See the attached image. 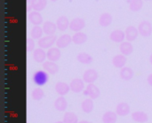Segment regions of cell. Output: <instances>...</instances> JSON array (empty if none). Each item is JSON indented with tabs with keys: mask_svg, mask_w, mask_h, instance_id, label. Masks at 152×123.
Segmentation results:
<instances>
[{
	"mask_svg": "<svg viewBox=\"0 0 152 123\" xmlns=\"http://www.w3.org/2000/svg\"><path fill=\"white\" fill-rule=\"evenodd\" d=\"M87 41V35L82 31L75 32V34L72 36V43L76 45H81L85 43Z\"/></svg>",
	"mask_w": 152,
	"mask_h": 123,
	"instance_id": "17",
	"label": "cell"
},
{
	"mask_svg": "<svg viewBox=\"0 0 152 123\" xmlns=\"http://www.w3.org/2000/svg\"><path fill=\"white\" fill-rule=\"evenodd\" d=\"M132 119L135 122L139 123H145L148 122L149 117L148 115L144 113V112H134L132 114Z\"/></svg>",
	"mask_w": 152,
	"mask_h": 123,
	"instance_id": "27",
	"label": "cell"
},
{
	"mask_svg": "<svg viewBox=\"0 0 152 123\" xmlns=\"http://www.w3.org/2000/svg\"><path fill=\"white\" fill-rule=\"evenodd\" d=\"M33 59L37 63H44L47 59V54L42 48H37L33 51Z\"/></svg>",
	"mask_w": 152,
	"mask_h": 123,
	"instance_id": "16",
	"label": "cell"
},
{
	"mask_svg": "<svg viewBox=\"0 0 152 123\" xmlns=\"http://www.w3.org/2000/svg\"><path fill=\"white\" fill-rule=\"evenodd\" d=\"M70 90V87L69 84H67L66 82H58L55 84V91L60 95V96H65L69 93Z\"/></svg>",
	"mask_w": 152,
	"mask_h": 123,
	"instance_id": "20",
	"label": "cell"
},
{
	"mask_svg": "<svg viewBox=\"0 0 152 123\" xmlns=\"http://www.w3.org/2000/svg\"><path fill=\"white\" fill-rule=\"evenodd\" d=\"M56 40H57V37L54 35H45L38 40L37 44H38L39 48H42L44 50L50 49L53 47V45L54 43H56Z\"/></svg>",
	"mask_w": 152,
	"mask_h": 123,
	"instance_id": "2",
	"label": "cell"
},
{
	"mask_svg": "<svg viewBox=\"0 0 152 123\" xmlns=\"http://www.w3.org/2000/svg\"><path fill=\"white\" fill-rule=\"evenodd\" d=\"M43 68L45 71H46L48 74L50 75H55L58 73L59 71V67L58 65L53 62V61H50V60H47V61H45L43 63Z\"/></svg>",
	"mask_w": 152,
	"mask_h": 123,
	"instance_id": "15",
	"label": "cell"
},
{
	"mask_svg": "<svg viewBox=\"0 0 152 123\" xmlns=\"http://www.w3.org/2000/svg\"><path fill=\"white\" fill-rule=\"evenodd\" d=\"M119 50H120L121 54H123L125 56H129L134 51V46L129 41H125V42L121 43V44L119 46Z\"/></svg>",
	"mask_w": 152,
	"mask_h": 123,
	"instance_id": "21",
	"label": "cell"
},
{
	"mask_svg": "<svg viewBox=\"0 0 152 123\" xmlns=\"http://www.w3.org/2000/svg\"><path fill=\"white\" fill-rule=\"evenodd\" d=\"M139 34L143 37H149L152 34V24L148 20H142L138 26Z\"/></svg>",
	"mask_w": 152,
	"mask_h": 123,
	"instance_id": "3",
	"label": "cell"
},
{
	"mask_svg": "<svg viewBox=\"0 0 152 123\" xmlns=\"http://www.w3.org/2000/svg\"><path fill=\"white\" fill-rule=\"evenodd\" d=\"M43 33H44L43 27H41L40 26H34V27L31 28L30 35H31V37H32L33 39L39 40L40 38L43 37Z\"/></svg>",
	"mask_w": 152,
	"mask_h": 123,
	"instance_id": "30",
	"label": "cell"
},
{
	"mask_svg": "<svg viewBox=\"0 0 152 123\" xmlns=\"http://www.w3.org/2000/svg\"><path fill=\"white\" fill-rule=\"evenodd\" d=\"M35 50V42L34 39L31 38H28L27 39V51H34Z\"/></svg>",
	"mask_w": 152,
	"mask_h": 123,
	"instance_id": "34",
	"label": "cell"
},
{
	"mask_svg": "<svg viewBox=\"0 0 152 123\" xmlns=\"http://www.w3.org/2000/svg\"><path fill=\"white\" fill-rule=\"evenodd\" d=\"M55 123H64L63 122H55Z\"/></svg>",
	"mask_w": 152,
	"mask_h": 123,
	"instance_id": "38",
	"label": "cell"
},
{
	"mask_svg": "<svg viewBox=\"0 0 152 123\" xmlns=\"http://www.w3.org/2000/svg\"><path fill=\"white\" fill-rule=\"evenodd\" d=\"M94 101L90 98H87V99H85L82 102L81 108H82V111L84 113H86V114H91L93 112V110H94Z\"/></svg>",
	"mask_w": 152,
	"mask_h": 123,
	"instance_id": "29",
	"label": "cell"
},
{
	"mask_svg": "<svg viewBox=\"0 0 152 123\" xmlns=\"http://www.w3.org/2000/svg\"><path fill=\"white\" fill-rule=\"evenodd\" d=\"M69 23H70V21L69 20V19L66 16H61L56 20L57 28L62 32L67 30L68 28H69Z\"/></svg>",
	"mask_w": 152,
	"mask_h": 123,
	"instance_id": "19",
	"label": "cell"
},
{
	"mask_svg": "<svg viewBox=\"0 0 152 123\" xmlns=\"http://www.w3.org/2000/svg\"><path fill=\"white\" fill-rule=\"evenodd\" d=\"M31 97L34 100L36 101H39L41 100L44 97H45V92L42 89L40 88H36L32 90L31 92Z\"/></svg>",
	"mask_w": 152,
	"mask_h": 123,
	"instance_id": "33",
	"label": "cell"
},
{
	"mask_svg": "<svg viewBox=\"0 0 152 123\" xmlns=\"http://www.w3.org/2000/svg\"><path fill=\"white\" fill-rule=\"evenodd\" d=\"M77 59L78 60V62H80L81 64H85V65H89L93 62V57L86 52H80L77 54Z\"/></svg>",
	"mask_w": 152,
	"mask_h": 123,
	"instance_id": "28",
	"label": "cell"
},
{
	"mask_svg": "<svg viewBox=\"0 0 152 123\" xmlns=\"http://www.w3.org/2000/svg\"><path fill=\"white\" fill-rule=\"evenodd\" d=\"M64 123H78V118L76 114L72 112H68L64 114L63 117Z\"/></svg>",
	"mask_w": 152,
	"mask_h": 123,
	"instance_id": "32",
	"label": "cell"
},
{
	"mask_svg": "<svg viewBox=\"0 0 152 123\" xmlns=\"http://www.w3.org/2000/svg\"><path fill=\"white\" fill-rule=\"evenodd\" d=\"M126 61H127L126 56L123 54H118L112 59V64L117 68H123L126 66Z\"/></svg>",
	"mask_w": 152,
	"mask_h": 123,
	"instance_id": "18",
	"label": "cell"
},
{
	"mask_svg": "<svg viewBox=\"0 0 152 123\" xmlns=\"http://www.w3.org/2000/svg\"><path fill=\"white\" fill-rule=\"evenodd\" d=\"M112 20L113 17L111 16V14H110L109 12H104L99 18V24L103 27H107L112 23Z\"/></svg>",
	"mask_w": 152,
	"mask_h": 123,
	"instance_id": "23",
	"label": "cell"
},
{
	"mask_svg": "<svg viewBox=\"0 0 152 123\" xmlns=\"http://www.w3.org/2000/svg\"><path fill=\"white\" fill-rule=\"evenodd\" d=\"M144 1H151V0H144Z\"/></svg>",
	"mask_w": 152,
	"mask_h": 123,
	"instance_id": "40",
	"label": "cell"
},
{
	"mask_svg": "<svg viewBox=\"0 0 152 123\" xmlns=\"http://www.w3.org/2000/svg\"><path fill=\"white\" fill-rule=\"evenodd\" d=\"M86 27V21L82 18H75L69 23V29L74 32H79Z\"/></svg>",
	"mask_w": 152,
	"mask_h": 123,
	"instance_id": "7",
	"label": "cell"
},
{
	"mask_svg": "<svg viewBox=\"0 0 152 123\" xmlns=\"http://www.w3.org/2000/svg\"><path fill=\"white\" fill-rule=\"evenodd\" d=\"M51 1H52V2H56L57 0H51Z\"/></svg>",
	"mask_w": 152,
	"mask_h": 123,
	"instance_id": "39",
	"label": "cell"
},
{
	"mask_svg": "<svg viewBox=\"0 0 152 123\" xmlns=\"http://www.w3.org/2000/svg\"><path fill=\"white\" fill-rule=\"evenodd\" d=\"M69 87H70V90H71L72 92H74V93H80L85 89V82H84L83 79L75 78V79H73L70 82Z\"/></svg>",
	"mask_w": 152,
	"mask_h": 123,
	"instance_id": "6",
	"label": "cell"
},
{
	"mask_svg": "<svg viewBox=\"0 0 152 123\" xmlns=\"http://www.w3.org/2000/svg\"><path fill=\"white\" fill-rule=\"evenodd\" d=\"M147 82H148V83L152 86V74H151L149 76H148V78H147Z\"/></svg>",
	"mask_w": 152,
	"mask_h": 123,
	"instance_id": "35",
	"label": "cell"
},
{
	"mask_svg": "<svg viewBox=\"0 0 152 123\" xmlns=\"http://www.w3.org/2000/svg\"><path fill=\"white\" fill-rule=\"evenodd\" d=\"M54 107L59 112H64V111H66V109L68 107V103H67V100L65 99V98L63 96L59 97L54 101Z\"/></svg>",
	"mask_w": 152,
	"mask_h": 123,
	"instance_id": "24",
	"label": "cell"
},
{
	"mask_svg": "<svg viewBox=\"0 0 152 123\" xmlns=\"http://www.w3.org/2000/svg\"><path fill=\"white\" fill-rule=\"evenodd\" d=\"M32 79H33V82L36 85H37L39 87L44 86L48 82V79H49L48 73L46 71L38 70L33 75Z\"/></svg>",
	"mask_w": 152,
	"mask_h": 123,
	"instance_id": "1",
	"label": "cell"
},
{
	"mask_svg": "<svg viewBox=\"0 0 152 123\" xmlns=\"http://www.w3.org/2000/svg\"><path fill=\"white\" fill-rule=\"evenodd\" d=\"M97 79H98V73L96 72L95 69H93V68L87 69L83 74V80L85 82H86L88 84L94 83Z\"/></svg>",
	"mask_w": 152,
	"mask_h": 123,
	"instance_id": "8",
	"label": "cell"
},
{
	"mask_svg": "<svg viewBox=\"0 0 152 123\" xmlns=\"http://www.w3.org/2000/svg\"><path fill=\"white\" fill-rule=\"evenodd\" d=\"M116 113L119 116H126L130 114V106L127 103L122 102L117 106Z\"/></svg>",
	"mask_w": 152,
	"mask_h": 123,
	"instance_id": "22",
	"label": "cell"
},
{
	"mask_svg": "<svg viewBox=\"0 0 152 123\" xmlns=\"http://www.w3.org/2000/svg\"><path fill=\"white\" fill-rule=\"evenodd\" d=\"M46 54H47V59H48V60L53 61V62L58 61V60L61 59V51H60V48H58L57 46H56V47H52V48H50V49L47 51Z\"/></svg>",
	"mask_w": 152,
	"mask_h": 123,
	"instance_id": "14",
	"label": "cell"
},
{
	"mask_svg": "<svg viewBox=\"0 0 152 123\" xmlns=\"http://www.w3.org/2000/svg\"><path fill=\"white\" fill-rule=\"evenodd\" d=\"M57 29L58 28H57L56 23L53 21L47 20V21H45L43 24V30L46 35H53Z\"/></svg>",
	"mask_w": 152,
	"mask_h": 123,
	"instance_id": "13",
	"label": "cell"
},
{
	"mask_svg": "<svg viewBox=\"0 0 152 123\" xmlns=\"http://www.w3.org/2000/svg\"><path fill=\"white\" fill-rule=\"evenodd\" d=\"M28 20L34 26H40L43 23V16L41 15L40 12L32 11L28 14Z\"/></svg>",
	"mask_w": 152,
	"mask_h": 123,
	"instance_id": "12",
	"label": "cell"
},
{
	"mask_svg": "<svg viewBox=\"0 0 152 123\" xmlns=\"http://www.w3.org/2000/svg\"><path fill=\"white\" fill-rule=\"evenodd\" d=\"M100 94H101V91H100V89L94 85V83H90L87 85L86 90L84 91V95L86 96H88L91 99H96L100 97Z\"/></svg>",
	"mask_w": 152,
	"mask_h": 123,
	"instance_id": "5",
	"label": "cell"
},
{
	"mask_svg": "<svg viewBox=\"0 0 152 123\" xmlns=\"http://www.w3.org/2000/svg\"><path fill=\"white\" fill-rule=\"evenodd\" d=\"M120 78L124 81H130L134 77V71L131 67H124L120 71Z\"/></svg>",
	"mask_w": 152,
	"mask_h": 123,
	"instance_id": "26",
	"label": "cell"
},
{
	"mask_svg": "<svg viewBox=\"0 0 152 123\" xmlns=\"http://www.w3.org/2000/svg\"><path fill=\"white\" fill-rule=\"evenodd\" d=\"M102 120L103 123H116L118 121V114L112 111H107L102 115Z\"/></svg>",
	"mask_w": 152,
	"mask_h": 123,
	"instance_id": "25",
	"label": "cell"
},
{
	"mask_svg": "<svg viewBox=\"0 0 152 123\" xmlns=\"http://www.w3.org/2000/svg\"><path fill=\"white\" fill-rule=\"evenodd\" d=\"M78 123H91L90 122H88V121H80Z\"/></svg>",
	"mask_w": 152,
	"mask_h": 123,
	"instance_id": "36",
	"label": "cell"
},
{
	"mask_svg": "<svg viewBox=\"0 0 152 123\" xmlns=\"http://www.w3.org/2000/svg\"><path fill=\"white\" fill-rule=\"evenodd\" d=\"M125 33H126V39L129 42L134 41L140 35L138 27H135L134 26H128L126 28Z\"/></svg>",
	"mask_w": 152,
	"mask_h": 123,
	"instance_id": "11",
	"label": "cell"
},
{
	"mask_svg": "<svg viewBox=\"0 0 152 123\" xmlns=\"http://www.w3.org/2000/svg\"><path fill=\"white\" fill-rule=\"evenodd\" d=\"M150 62H151V64L152 65V54L151 55V57H150Z\"/></svg>",
	"mask_w": 152,
	"mask_h": 123,
	"instance_id": "37",
	"label": "cell"
},
{
	"mask_svg": "<svg viewBox=\"0 0 152 123\" xmlns=\"http://www.w3.org/2000/svg\"><path fill=\"white\" fill-rule=\"evenodd\" d=\"M47 5V0H28V10L37 12L43 11Z\"/></svg>",
	"mask_w": 152,
	"mask_h": 123,
	"instance_id": "4",
	"label": "cell"
},
{
	"mask_svg": "<svg viewBox=\"0 0 152 123\" xmlns=\"http://www.w3.org/2000/svg\"><path fill=\"white\" fill-rule=\"evenodd\" d=\"M71 42H72V37L68 34H64L57 38L55 44L58 48L64 49V48L68 47L71 43Z\"/></svg>",
	"mask_w": 152,
	"mask_h": 123,
	"instance_id": "9",
	"label": "cell"
},
{
	"mask_svg": "<svg viewBox=\"0 0 152 123\" xmlns=\"http://www.w3.org/2000/svg\"><path fill=\"white\" fill-rule=\"evenodd\" d=\"M110 38L112 42L114 43H121L123 42H125V39H126V33L121 30V29H116V30H113L110 35Z\"/></svg>",
	"mask_w": 152,
	"mask_h": 123,
	"instance_id": "10",
	"label": "cell"
},
{
	"mask_svg": "<svg viewBox=\"0 0 152 123\" xmlns=\"http://www.w3.org/2000/svg\"><path fill=\"white\" fill-rule=\"evenodd\" d=\"M143 6V0H131L129 3V9L132 12H139Z\"/></svg>",
	"mask_w": 152,
	"mask_h": 123,
	"instance_id": "31",
	"label": "cell"
}]
</instances>
